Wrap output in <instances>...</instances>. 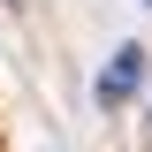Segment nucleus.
Wrapping results in <instances>:
<instances>
[{
    "mask_svg": "<svg viewBox=\"0 0 152 152\" xmlns=\"http://www.w3.org/2000/svg\"><path fill=\"white\" fill-rule=\"evenodd\" d=\"M145 69H152V53H145V46H114L107 76H99V107H129V91L145 84Z\"/></svg>",
    "mask_w": 152,
    "mask_h": 152,
    "instance_id": "1",
    "label": "nucleus"
},
{
    "mask_svg": "<svg viewBox=\"0 0 152 152\" xmlns=\"http://www.w3.org/2000/svg\"><path fill=\"white\" fill-rule=\"evenodd\" d=\"M145 8H152V0H145Z\"/></svg>",
    "mask_w": 152,
    "mask_h": 152,
    "instance_id": "2",
    "label": "nucleus"
}]
</instances>
